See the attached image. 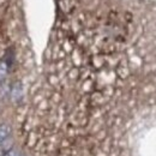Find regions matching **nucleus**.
I'll return each mask as SVG.
<instances>
[{"instance_id": "nucleus-1", "label": "nucleus", "mask_w": 156, "mask_h": 156, "mask_svg": "<svg viewBox=\"0 0 156 156\" xmlns=\"http://www.w3.org/2000/svg\"><path fill=\"white\" fill-rule=\"evenodd\" d=\"M23 96V89H22V85L20 83H16L13 84V87L11 88V91H10V98L12 102H18L20 98Z\"/></svg>"}, {"instance_id": "nucleus-2", "label": "nucleus", "mask_w": 156, "mask_h": 156, "mask_svg": "<svg viewBox=\"0 0 156 156\" xmlns=\"http://www.w3.org/2000/svg\"><path fill=\"white\" fill-rule=\"evenodd\" d=\"M11 133H12V127L9 124L6 122L0 124V144H2V142L9 139Z\"/></svg>"}, {"instance_id": "nucleus-3", "label": "nucleus", "mask_w": 156, "mask_h": 156, "mask_svg": "<svg viewBox=\"0 0 156 156\" xmlns=\"http://www.w3.org/2000/svg\"><path fill=\"white\" fill-rule=\"evenodd\" d=\"M9 72V66L6 61H0V82H2Z\"/></svg>"}, {"instance_id": "nucleus-4", "label": "nucleus", "mask_w": 156, "mask_h": 156, "mask_svg": "<svg viewBox=\"0 0 156 156\" xmlns=\"http://www.w3.org/2000/svg\"><path fill=\"white\" fill-rule=\"evenodd\" d=\"M18 155H20L18 150H17V149H15V148H12V149L6 150V151L4 153V155H2V156H18Z\"/></svg>"}, {"instance_id": "nucleus-5", "label": "nucleus", "mask_w": 156, "mask_h": 156, "mask_svg": "<svg viewBox=\"0 0 156 156\" xmlns=\"http://www.w3.org/2000/svg\"><path fill=\"white\" fill-rule=\"evenodd\" d=\"M6 88L5 87H1L0 88V98H5V96H6Z\"/></svg>"}, {"instance_id": "nucleus-6", "label": "nucleus", "mask_w": 156, "mask_h": 156, "mask_svg": "<svg viewBox=\"0 0 156 156\" xmlns=\"http://www.w3.org/2000/svg\"><path fill=\"white\" fill-rule=\"evenodd\" d=\"M18 156H27V155H25V154H20Z\"/></svg>"}]
</instances>
